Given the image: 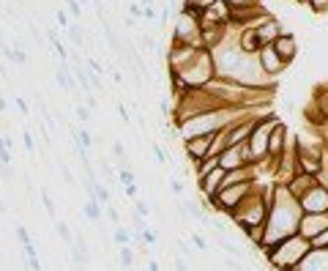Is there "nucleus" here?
<instances>
[{
	"label": "nucleus",
	"mask_w": 328,
	"mask_h": 271,
	"mask_svg": "<svg viewBox=\"0 0 328 271\" xmlns=\"http://www.w3.org/2000/svg\"><path fill=\"white\" fill-rule=\"evenodd\" d=\"M274 216H279V219L276 222H266L268 224V238L262 241V244H268V241H274V238L276 241L287 238V236L298 228V222H301V206H298V198L290 194V189H279L276 192Z\"/></svg>",
	"instance_id": "1"
},
{
	"label": "nucleus",
	"mask_w": 328,
	"mask_h": 271,
	"mask_svg": "<svg viewBox=\"0 0 328 271\" xmlns=\"http://www.w3.org/2000/svg\"><path fill=\"white\" fill-rule=\"evenodd\" d=\"M309 252V244L304 238H290V241H284V246L282 250H276V255H274V263H276L279 268H284V271H290L292 266H298V260H301L304 255Z\"/></svg>",
	"instance_id": "2"
},
{
	"label": "nucleus",
	"mask_w": 328,
	"mask_h": 271,
	"mask_svg": "<svg viewBox=\"0 0 328 271\" xmlns=\"http://www.w3.org/2000/svg\"><path fill=\"white\" fill-rule=\"evenodd\" d=\"M298 206H301L304 211H309V214H326L328 211V189L312 186L309 194H301V203Z\"/></svg>",
	"instance_id": "3"
},
{
	"label": "nucleus",
	"mask_w": 328,
	"mask_h": 271,
	"mask_svg": "<svg viewBox=\"0 0 328 271\" xmlns=\"http://www.w3.org/2000/svg\"><path fill=\"white\" fill-rule=\"evenodd\" d=\"M298 224H301V236H304V238H312V236L323 233V230L328 228V219L312 214V216H306L304 222H298Z\"/></svg>",
	"instance_id": "4"
},
{
	"label": "nucleus",
	"mask_w": 328,
	"mask_h": 271,
	"mask_svg": "<svg viewBox=\"0 0 328 271\" xmlns=\"http://www.w3.org/2000/svg\"><path fill=\"white\" fill-rule=\"evenodd\" d=\"M271 47H274V52L279 55V60H282V63L290 60V58L296 55V42H292V36H287V33H284V36H276V38H274Z\"/></svg>",
	"instance_id": "5"
},
{
	"label": "nucleus",
	"mask_w": 328,
	"mask_h": 271,
	"mask_svg": "<svg viewBox=\"0 0 328 271\" xmlns=\"http://www.w3.org/2000/svg\"><path fill=\"white\" fill-rule=\"evenodd\" d=\"M0 55H3L8 63H14V66H25V63H28L25 50H22V47H8L6 42L0 44Z\"/></svg>",
	"instance_id": "6"
},
{
	"label": "nucleus",
	"mask_w": 328,
	"mask_h": 271,
	"mask_svg": "<svg viewBox=\"0 0 328 271\" xmlns=\"http://www.w3.org/2000/svg\"><path fill=\"white\" fill-rule=\"evenodd\" d=\"M260 58H262V72H266V74H274L279 66H282V60H279V55L274 52V47H271V44H268V47H262Z\"/></svg>",
	"instance_id": "7"
},
{
	"label": "nucleus",
	"mask_w": 328,
	"mask_h": 271,
	"mask_svg": "<svg viewBox=\"0 0 328 271\" xmlns=\"http://www.w3.org/2000/svg\"><path fill=\"white\" fill-rule=\"evenodd\" d=\"M55 80L63 90H74V82H72V74H68V63H60L55 72Z\"/></svg>",
	"instance_id": "8"
},
{
	"label": "nucleus",
	"mask_w": 328,
	"mask_h": 271,
	"mask_svg": "<svg viewBox=\"0 0 328 271\" xmlns=\"http://www.w3.org/2000/svg\"><path fill=\"white\" fill-rule=\"evenodd\" d=\"M82 211H85V216L90 219V222H102V211H104V208H102V203H98L96 198L88 200V203L82 206Z\"/></svg>",
	"instance_id": "9"
},
{
	"label": "nucleus",
	"mask_w": 328,
	"mask_h": 271,
	"mask_svg": "<svg viewBox=\"0 0 328 271\" xmlns=\"http://www.w3.org/2000/svg\"><path fill=\"white\" fill-rule=\"evenodd\" d=\"M74 140H77V146H82V148H90L93 146V137H90V132H88V129L74 132Z\"/></svg>",
	"instance_id": "10"
},
{
	"label": "nucleus",
	"mask_w": 328,
	"mask_h": 271,
	"mask_svg": "<svg viewBox=\"0 0 328 271\" xmlns=\"http://www.w3.org/2000/svg\"><path fill=\"white\" fill-rule=\"evenodd\" d=\"M118 258H120V266L123 268H132V263H134V255H132V246H120V252H118Z\"/></svg>",
	"instance_id": "11"
},
{
	"label": "nucleus",
	"mask_w": 328,
	"mask_h": 271,
	"mask_svg": "<svg viewBox=\"0 0 328 271\" xmlns=\"http://www.w3.org/2000/svg\"><path fill=\"white\" fill-rule=\"evenodd\" d=\"M41 200H44V208H46V214H50L52 219H55V203H52V198H50V189H41Z\"/></svg>",
	"instance_id": "12"
},
{
	"label": "nucleus",
	"mask_w": 328,
	"mask_h": 271,
	"mask_svg": "<svg viewBox=\"0 0 328 271\" xmlns=\"http://www.w3.org/2000/svg\"><path fill=\"white\" fill-rule=\"evenodd\" d=\"M55 228H58V236H60V238H63V241H66V244H68V246H72V244H74V238H72V233H68V228H66V222H58V224H55Z\"/></svg>",
	"instance_id": "13"
},
{
	"label": "nucleus",
	"mask_w": 328,
	"mask_h": 271,
	"mask_svg": "<svg viewBox=\"0 0 328 271\" xmlns=\"http://www.w3.org/2000/svg\"><path fill=\"white\" fill-rule=\"evenodd\" d=\"M66 30H68V38H72L77 47H82V30H80V28H77V25H68Z\"/></svg>",
	"instance_id": "14"
},
{
	"label": "nucleus",
	"mask_w": 328,
	"mask_h": 271,
	"mask_svg": "<svg viewBox=\"0 0 328 271\" xmlns=\"http://www.w3.org/2000/svg\"><path fill=\"white\" fill-rule=\"evenodd\" d=\"M22 142H25L28 154H36V142H33V134H30V129H25V132H22Z\"/></svg>",
	"instance_id": "15"
},
{
	"label": "nucleus",
	"mask_w": 328,
	"mask_h": 271,
	"mask_svg": "<svg viewBox=\"0 0 328 271\" xmlns=\"http://www.w3.org/2000/svg\"><path fill=\"white\" fill-rule=\"evenodd\" d=\"M14 236H16V241H20L22 246H25V244H30V241H33V238H30V233H28V230L22 228V224H20V228L14 230Z\"/></svg>",
	"instance_id": "16"
},
{
	"label": "nucleus",
	"mask_w": 328,
	"mask_h": 271,
	"mask_svg": "<svg viewBox=\"0 0 328 271\" xmlns=\"http://www.w3.org/2000/svg\"><path fill=\"white\" fill-rule=\"evenodd\" d=\"M115 241H118L120 246H128V230H123V228H115Z\"/></svg>",
	"instance_id": "17"
},
{
	"label": "nucleus",
	"mask_w": 328,
	"mask_h": 271,
	"mask_svg": "<svg viewBox=\"0 0 328 271\" xmlns=\"http://www.w3.org/2000/svg\"><path fill=\"white\" fill-rule=\"evenodd\" d=\"M77 118H80V124H88V120H90V110L85 104H77Z\"/></svg>",
	"instance_id": "18"
},
{
	"label": "nucleus",
	"mask_w": 328,
	"mask_h": 271,
	"mask_svg": "<svg viewBox=\"0 0 328 271\" xmlns=\"http://www.w3.org/2000/svg\"><path fill=\"white\" fill-rule=\"evenodd\" d=\"M66 6H68V11H72V16H80L82 14V6L77 3V0H66Z\"/></svg>",
	"instance_id": "19"
},
{
	"label": "nucleus",
	"mask_w": 328,
	"mask_h": 271,
	"mask_svg": "<svg viewBox=\"0 0 328 271\" xmlns=\"http://www.w3.org/2000/svg\"><path fill=\"white\" fill-rule=\"evenodd\" d=\"M120 181H123V186H132V184H134L132 170H120Z\"/></svg>",
	"instance_id": "20"
},
{
	"label": "nucleus",
	"mask_w": 328,
	"mask_h": 271,
	"mask_svg": "<svg viewBox=\"0 0 328 271\" xmlns=\"http://www.w3.org/2000/svg\"><path fill=\"white\" fill-rule=\"evenodd\" d=\"M134 206H137V216H148V214H150V208H148V206L142 203V200H137V203H134Z\"/></svg>",
	"instance_id": "21"
},
{
	"label": "nucleus",
	"mask_w": 328,
	"mask_h": 271,
	"mask_svg": "<svg viewBox=\"0 0 328 271\" xmlns=\"http://www.w3.org/2000/svg\"><path fill=\"white\" fill-rule=\"evenodd\" d=\"M14 104L20 107V112H22V115H28V102L22 99V96H14Z\"/></svg>",
	"instance_id": "22"
},
{
	"label": "nucleus",
	"mask_w": 328,
	"mask_h": 271,
	"mask_svg": "<svg viewBox=\"0 0 328 271\" xmlns=\"http://www.w3.org/2000/svg\"><path fill=\"white\" fill-rule=\"evenodd\" d=\"M107 216H110V219H112V224H115V228H118V222H120V216H118V211H115V208H112V206H107Z\"/></svg>",
	"instance_id": "23"
},
{
	"label": "nucleus",
	"mask_w": 328,
	"mask_h": 271,
	"mask_svg": "<svg viewBox=\"0 0 328 271\" xmlns=\"http://www.w3.org/2000/svg\"><path fill=\"white\" fill-rule=\"evenodd\" d=\"M309 3H312L318 11H320V8H328V0H309Z\"/></svg>",
	"instance_id": "24"
},
{
	"label": "nucleus",
	"mask_w": 328,
	"mask_h": 271,
	"mask_svg": "<svg viewBox=\"0 0 328 271\" xmlns=\"http://www.w3.org/2000/svg\"><path fill=\"white\" fill-rule=\"evenodd\" d=\"M58 22H60V25H63V28H68V16H66V14H63V11H58Z\"/></svg>",
	"instance_id": "25"
},
{
	"label": "nucleus",
	"mask_w": 328,
	"mask_h": 271,
	"mask_svg": "<svg viewBox=\"0 0 328 271\" xmlns=\"http://www.w3.org/2000/svg\"><path fill=\"white\" fill-rule=\"evenodd\" d=\"M60 172H63V178H66V181H68V184H72V181H74V176H72V170H68V167H60Z\"/></svg>",
	"instance_id": "26"
},
{
	"label": "nucleus",
	"mask_w": 328,
	"mask_h": 271,
	"mask_svg": "<svg viewBox=\"0 0 328 271\" xmlns=\"http://www.w3.org/2000/svg\"><path fill=\"white\" fill-rule=\"evenodd\" d=\"M118 112H120V118H123V120H128V110L123 107V104H118Z\"/></svg>",
	"instance_id": "27"
},
{
	"label": "nucleus",
	"mask_w": 328,
	"mask_h": 271,
	"mask_svg": "<svg viewBox=\"0 0 328 271\" xmlns=\"http://www.w3.org/2000/svg\"><path fill=\"white\" fill-rule=\"evenodd\" d=\"M6 110H8V102H6L3 96H0V112H6Z\"/></svg>",
	"instance_id": "28"
},
{
	"label": "nucleus",
	"mask_w": 328,
	"mask_h": 271,
	"mask_svg": "<svg viewBox=\"0 0 328 271\" xmlns=\"http://www.w3.org/2000/svg\"><path fill=\"white\" fill-rule=\"evenodd\" d=\"M0 214H6V203H3V200H0Z\"/></svg>",
	"instance_id": "29"
},
{
	"label": "nucleus",
	"mask_w": 328,
	"mask_h": 271,
	"mask_svg": "<svg viewBox=\"0 0 328 271\" xmlns=\"http://www.w3.org/2000/svg\"><path fill=\"white\" fill-rule=\"evenodd\" d=\"M0 44H3V36H0Z\"/></svg>",
	"instance_id": "30"
},
{
	"label": "nucleus",
	"mask_w": 328,
	"mask_h": 271,
	"mask_svg": "<svg viewBox=\"0 0 328 271\" xmlns=\"http://www.w3.org/2000/svg\"><path fill=\"white\" fill-rule=\"evenodd\" d=\"M128 271H134V268H128Z\"/></svg>",
	"instance_id": "31"
}]
</instances>
